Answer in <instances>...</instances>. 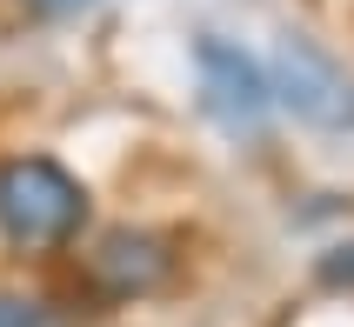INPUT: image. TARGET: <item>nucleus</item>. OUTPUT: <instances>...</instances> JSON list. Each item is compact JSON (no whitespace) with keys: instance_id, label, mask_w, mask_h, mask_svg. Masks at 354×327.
Instances as JSON below:
<instances>
[{"instance_id":"5","label":"nucleus","mask_w":354,"mask_h":327,"mask_svg":"<svg viewBox=\"0 0 354 327\" xmlns=\"http://www.w3.org/2000/svg\"><path fill=\"white\" fill-rule=\"evenodd\" d=\"M0 327H54V308L40 294H14L0 288Z\"/></svg>"},{"instance_id":"6","label":"nucleus","mask_w":354,"mask_h":327,"mask_svg":"<svg viewBox=\"0 0 354 327\" xmlns=\"http://www.w3.org/2000/svg\"><path fill=\"white\" fill-rule=\"evenodd\" d=\"M34 20H74V14H94L100 0H20Z\"/></svg>"},{"instance_id":"4","label":"nucleus","mask_w":354,"mask_h":327,"mask_svg":"<svg viewBox=\"0 0 354 327\" xmlns=\"http://www.w3.org/2000/svg\"><path fill=\"white\" fill-rule=\"evenodd\" d=\"M174 241L154 227H107L87 254V288L100 301H147L174 281Z\"/></svg>"},{"instance_id":"1","label":"nucleus","mask_w":354,"mask_h":327,"mask_svg":"<svg viewBox=\"0 0 354 327\" xmlns=\"http://www.w3.org/2000/svg\"><path fill=\"white\" fill-rule=\"evenodd\" d=\"M87 227V187L47 154L0 160V241L14 254H60Z\"/></svg>"},{"instance_id":"3","label":"nucleus","mask_w":354,"mask_h":327,"mask_svg":"<svg viewBox=\"0 0 354 327\" xmlns=\"http://www.w3.org/2000/svg\"><path fill=\"white\" fill-rule=\"evenodd\" d=\"M194 80H201V107L227 127V134H248L254 140L274 114V94H268V67L254 54H241L234 40L221 34H201L194 40Z\"/></svg>"},{"instance_id":"2","label":"nucleus","mask_w":354,"mask_h":327,"mask_svg":"<svg viewBox=\"0 0 354 327\" xmlns=\"http://www.w3.org/2000/svg\"><path fill=\"white\" fill-rule=\"evenodd\" d=\"M268 94H274V107H288L295 120H308L321 134H354V74L315 40H301V34L274 40Z\"/></svg>"}]
</instances>
